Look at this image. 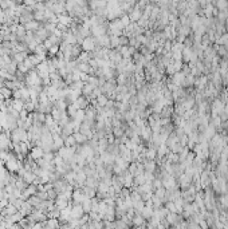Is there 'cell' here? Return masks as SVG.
I'll list each match as a JSON object with an SVG mask.
<instances>
[{
  "label": "cell",
  "instance_id": "obj_4",
  "mask_svg": "<svg viewBox=\"0 0 228 229\" xmlns=\"http://www.w3.org/2000/svg\"><path fill=\"white\" fill-rule=\"evenodd\" d=\"M98 103H99V106H105L106 103H107V98L103 95H99L98 96Z\"/></svg>",
  "mask_w": 228,
  "mask_h": 229
},
{
  "label": "cell",
  "instance_id": "obj_2",
  "mask_svg": "<svg viewBox=\"0 0 228 229\" xmlns=\"http://www.w3.org/2000/svg\"><path fill=\"white\" fill-rule=\"evenodd\" d=\"M74 135V138H75V141H76V143H81V142H85V141L87 140V137L83 133H74L73 134Z\"/></svg>",
  "mask_w": 228,
  "mask_h": 229
},
{
  "label": "cell",
  "instance_id": "obj_3",
  "mask_svg": "<svg viewBox=\"0 0 228 229\" xmlns=\"http://www.w3.org/2000/svg\"><path fill=\"white\" fill-rule=\"evenodd\" d=\"M83 47H85V50H87V51L94 48V42H93L91 38H89V39H86L83 42Z\"/></svg>",
  "mask_w": 228,
  "mask_h": 229
},
{
  "label": "cell",
  "instance_id": "obj_1",
  "mask_svg": "<svg viewBox=\"0 0 228 229\" xmlns=\"http://www.w3.org/2000/svg\"><path fill=\"white\" fill-rule=\"evenodd\" d=\"M43 154H44V149L42 146H36V147H34V149L31 150V158L35 159V161L39 159V158H42Z\"/></svg>",
  "mask_w": 228,
  "mask_h": 229
}]
</instances>
